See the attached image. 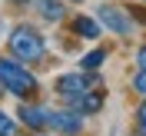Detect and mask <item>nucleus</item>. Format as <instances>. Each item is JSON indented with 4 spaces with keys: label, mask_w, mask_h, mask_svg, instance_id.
<instances>
[{
    "label": "nucleus",
    "mask_w": 146,
    "mask_h": 136,
    "mask_svg": "<svg viewBox=\"0 0 146 136\" xmlns=\"http://www.w3.org/2000/svg\"><path fill=\"white\" fill-rule=\"evenodd\" d=\"M7 50L13 60H20V63H40L46 56V40L40 30H33L30 23H17V27L10 30L7 36Z\"/></svg>",
    "instance_id": "f257e3e1"
},
{
    "label": "nucleus",
    "mask_w": 146,
    "mask_h": 136,
    "mask_svg": "<svg viewBox=\"0 0 146 136\" xmlns=\"http://www.w3.org/2000/svg\"><path fill=\"white\" fill-rule=\"evenodd\" d=\"M0 90H7L10 96H17V100H27L40 90V83L36 76L27 70V63H20V60H10V56H0Z\"/></svg>",
    "instance_id": "f03ea898"
},
{
    "label": "nucleus",
    "mask_w": 146,
    "mask_h": 136,
    "mask_svg": "<svg viewBox=\"0 0 146 136\" xmlns=\"http://www.w3.org/2000/svg\"><path fill=\"white\" fill-rule=\"evenodd\" d=\"M93 86H100V76H96V70H76V73H63V76H56L53 90L56 96L66 103V106H73V103L80 100L86 90H93Z\"/></svg>",
    "instance_id": "7ed1b4c3"
},
{
    "label": "nucleus",
    "mask_w": 146,
    "mask_h": 136,
    "mask_svg": "<svg viewBox=\"0 0 146 136\" xmlns=\"http://www.w3.org/2000/svg\"><path fill=\"white\" fill-rule=\"evenodd\" d=\"M50 129H53L56 136H80L83 133V113L76 106L50 109Z\"/></svg>",
    "instance_id": "20e7f679"
},
{
    "label": "nucleus",
    "mask_w": 146,
    "mask_h": 136,
    "mask_svg": "<svg viewBox=\"0 0 146 136\" xmlns=\"http://www.w3.org/2000/svg\"><path fill=\"white\" fill-rule=\"evenodd\" d=\"M96 20L103 23V30H113L116 36H129L133 33V20H129L126 10H119L116 3H103L96 10Z\"/></svg>",
    "instance_id": "39448f33"
},
{
    "label": "nucleus",
    "mask_w": 146,
    "mask_h": 136,
    "mask_svg": "<svg viewBox=\"0 0 146 136\" xmlns=\"http://www.w3.org/2000/svg\"><path fill=\"white\" fill-rule=\"evenodd\" d=\"M17 119L30 129V133H43V129H50V109H46V106H36V103H20V106H17Z\"/></svg>",
    "instance_id": "423d86ee"
},
{
    "label": "nucleus",
    "mask_w": 146,
    "mask_h": 136,
    "mask_svg": "<svg viewBox=\"0 0 146 136\" xmlns=\"http://www.w3.org/2000/svg\"><path fill=\"white\" fill-rule=\"evenodd\" d=\"M103 103H106V90H103V86H93V90H86L73 106L80 109L83 116H93V113H100V109H103Z\"/></svg>",
    "instance_id": "0eeeda50"
},
{
    "label": "nucleus",
    "mask_w": 146,
    "mask_h": 136,
    "mask_svg": "<svg viewBox=\"0 0 146 136\" xmlns=\"http://www.w3.org/2000/svg\"><path fill=\"white\" fill-rule=\"evenodd\" d=\"M70 30H73V36H80V40H96V36L103 33V23L96 17H73V23H70Z\"/></svg>",
    "instance_id": "6e6552de"
},
{
    "label": "nucleus",
    "mask_w": 146,
    "mask_h": 136,
    "mask_svg": "<svg viewBox=\"0 0 146 136\" xmlns=\"http://www.w3.org/2000/svg\"><path fill=\"white\" fill-rule=\"evenodd\" d=\"M36 10V17L46 20V23H60V20L66 17V7L60 3V0H30Z\"/></svg>",
    "instance_id": "1a4fd4ad"
},
{
    "label": "nucleus",
    "mask_w": 146,
    "mask_h": 136,
    "mask_svg": "<svg viewBox=\"0 0 146 136\" xmlns=\"http://www.w3.org/2000/svg\"><path fill=\"white\" fill-rule=\"evenodd\" d=\"M106 63V50H90L80 56V70H100Z\"/></svg>",
    "instance_id": "9d476101"
},
{
    "label": "nucleus",
    "mask_w": 146,
    "mask_h": 136,
    "mask_svg": "<svg viewBox=\"0 0 146 136\" xmlns=\"http://www.w3.org/2000/svg\"><path fill=\"white\" fill-rule=\"evenodd\" d=\"M0 136H17V119H10L3 109H0Z\"/></svg>",
    "instance_id": "9b49d317"
},
{
    "label": "nucleus",
    "mask_w": 146,
    "mask_h": 136,
    "mask_svg": "<svg viewBox=\"0 0 146 136\" xmlns=\"http://www.w3.org/2000/svg\"><path fill=\"white\" fill-rule=\"evenodd\" d=\"M133 123H136V136H146V100L136 106V116H133Z\"/></svg>",
    "instance_id": "f8f14e48"
},
{
    "label": "nucleus",
    "mask_w": 146,
    "mask_h": 136,
    "mask_svg": "<svg viewBox=\"0 0 146 136\" xmlns=\"http://www.w3.org/2000/svg\"><path fill=\"white\" fill-rule=\"evenodd\" d=\"M133 90H136L139 96H143V100H146V70H139L136 76H133Z\"/></svg>",
    "instance_id": "ddd939ff"
},
{
    "label": "nucleus",
    "mask_w": 146,
    "mask_h": 136,
    "mask_svg": "<svg viewBox=\"0 0 146 136\" xmlns=\"http://www.w3.org/2000/svg\"><path fill=\"white\" fill-rule=\"evenodd\" d=\"M136 66H139V70H146V43L136 50Z\"/></svg>",
    "instance_id": "4468645a"
},
{
    "label": "nucleus",
    "mask_w": 146,
    "mask_h": 136,
    "mask_svg": "<svg viewBox=\"0 0 146 136\" xmlns=\"http://www.w3.org/2000/svg\"><path fill=\"white\" fill-rule=\"evenodd\" d=\"M10 3H13V7H27L30 0H10Z\"/></svg>",
    "instance_id": "2eb2a0df"
},
{
    "label": "nucleus",
    "mask_w": 146,
    "mask_h": 136,
    "mask_svg": "<svg viewBox=\"0 0 146 136\" xmlns=\"http://www.w3.org/2000/svg\"><path fill=\"white\" fill-rule=\"evenodd\" d=\"M70 3H80V0H70Z\"/></svg>",
    "instance_id": "dca6fc26"
},
{
    "label": "nucleus",
    "mask_w": 146,
    "mask_h": 136,
    "mask_svg": "<svg viewBox=\"0 0 146 136\" xmlns=\"http://www.w3.org/2000/svg\"><path fill=\"white\" fill-rule=\"evenodd\" d=\"M143 3H146V0H143Z\"/></svg>",
    "instance_id": "f3484780"
}]
</instances>
